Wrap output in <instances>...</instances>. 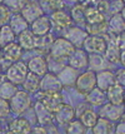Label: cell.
<instances>
[{"instance_id":"26","label":"cell","mask_w":125,"mask_h":134,"mask_svg":"<svg viewBox=\"0 0 125 134\" xmlns=\"http://www.w3.org/2000/svg\"><path fill=\"white\" fill-rule=\"evenodd\" d=\"M88 66L91 71L98 73L100 70H104L106 66V59L104 58L101 54H89L88 59Z\"/></svg>"},{"instance_id":"21","label":"cell","mask_w":125,"mask_h":134,"mask_svg":"<svg viewBox=\"0 0 125 134\" xmlns=\"http://www.w3.org/2000/svg\"><path fill=\"white\" fill-rule=\"evenodd\" d=\"M120 48L118 45V38H111L110 40H106V49H105V57L109 63H118L119 62V57H120Z\"/></svg>"},{"instance_id":"31","label":"cell","mask_w":125,"mask_h":134,"mask_svg":"<svg viewBox=\"0 0 125 134\" xmlns=\"http://www.w3.org/2000/svg\"><path fill=\"white\" fill-rule=\"evenodd\" d=\"M76 118L83 123L86 128H93V127L95 125L96 120L99 119V115H98V113H95V110H93L91 108H89V109L84 110L83 113Z\"/></svg>"},{"instance_id":"12","label":"cell","mask_w":125,"mask_h":134,"mask_svg":"<svg viewBox=\"0 0 125 134\" xmlns=\"http://www.w3.org/2000/svg\"><path fill=\"white\" fill-rule=\"evenodd\" d=\"M69 65L74 68V69H83L88 66V59H89V54L84 52L83 49H74V52L70 54L69 57Z\"/></svg>"},{"instance_id":"2","label":"cell","mask_w":125,"mask_h":134,"mask_svg":"<svg viewBox=\"0 0 125 134\" xmlns=\"http://www.w3.org/2000/svg\"><path fill=\"white\" fill-rule=\"evenodd\" d=\"M10 110L15 114H23L28 110L31 105V98L30 94L25 90H18L13 95V98L9 100Z\"/></svg>"},{"instance_id":"5","label":"cell","mask_w":125,"mask_h":134,"mask_svg":"<svg viewBox=\"0 0 125 134\" xmlns=\"http://www.w3.org/2000/svg\"><path fill=\"white\" fill-rule=\"evenodd\" d=\"M81 48L88 54H103L106 49V40L101 35L90 34L85 38Z\"/></svg>"},{"instance_id":"11","label":"cell","mask_w":125,"mask_h":134,"mask_svg":"<svg viewBox=\"0 0 125 134\" xmlns=\"http://www.w3.org/2000/svg\"><path fill=\"white\" fill-rule=\"evenodd\" d=\"M39 102L51 113L56 110L64 103V98L60 93H41Z\"/></svg>"},{"instance_id":"45","label":"cell","mask_w":125,"mask_h":134,"mask_svg":"<svg viewBox=\"0 0 125 134\" xmlns=\"http://www.w3.org/2000/svg\"><path fill=\"white\" fill-rule=\"evenodd\" d=\"M119 62L121 63V65L125 68V50L120 52V57H119Z\"/></svg>"},{"instance_id":"28","label":"cell","mask_w":125,"mask_h":134,"mask_svg":"<svg viewBox=\"0 0 125 134\" xmlns=\"http://www.w3.org/2000/svg\"><path fill=\"white\" fill-rule=\"evenodd\" d=\"M23 87H24V90L28 92V93L38 92L40 89V76L29 71L26 78H25V80L23 82Z\"/></svg>"},{"instance_id":"54","label":"cell","mask_w":125,"mask_h":134,"mask_svg":"<svg viewBox=\"0 0 125 134\" xmlns=\"http://www.w3.org/2000/svg\"><path fill=\"white\" fill-rule=\"evenodd\" d=\"M0 70H1V64H0Z\"/></svg>"},{"instance_id":"6","label":"cell","mask_w":125,"mask_h":134,"mask_svg":"<svg viewBox=\"0 0 125 134\" xmlns=\"http://www.w3.org/2000/svg\"><path fill=\"white\" fill-rule=\"evenodd\" d=\"M63 88L64 87L54 73H45L43 78H40L39 90H41V93H60Z\"/></svg>"},{"instance_id":"48","label":"cell","mask_w":125,"mask_h":134,"mask_svg":"<svg viewBox=\"0 0 125 134\" xmlns=\"http://www.w3.org/2000/svg\"><path fill=\"white\" fill-rule=\"evenodd\" d=\"M121 122H125V109H124V113H123V115H121Z\"/></svg>"},{"instance_id":"44","label":"cell","mask_w":125,"mask_h":134,"mask_svg":"<svg viewBox=\"0 0 125 134\" xmlns=\"http://www.w3.org/2000/svg\"><path fill=\"white\" fill-rule=\"evenodd\" d=\"M115 134H125V122H120L115 125Z\"/></svg>"},{"instance_id":"42","label":"cell","mask_w":125,"mask_h":134,"mask_svg":"<svg viewBox=\"0 0 125 134\" xmlns=\"http://www.w3.org/2000/svg\"><path fill=\"white\" fill-rule=\"evenodd\" d=\"M118 45H119L120 50H125V31L120 33L118 36Z\"/></svg>"},{"instance_id":"41","label":"cell","mask_w":125,"mask_h":134,"mask_svg":"<svg viewBox=\"0 0 125 134\" xmlns=\"http://www.w3.org/2000/svg\"><path fill=\"white\" fill-rule=\"evenodd\" d=\"M49 8L54 12L61 10L64 8V0H49Z\"/></svg>"},{"instance_id":"4","label":"cell","mask_w":125,"mask_h":134,"mask_svg":"<svg viewBox=\"0 0 125 134\" xmlns=\"http://www.w3.org/2000/svg\"><path fill=\"white\" fill-rule=\"evenodd\" d=\"M75 85V89H76L78 93L83 94V95H86L91 89H94L96 87V76L95 73L91 71V70H88L85 73H81L79 74L76 78V80L74 83Z\"/></svg>"},{"instance_id":"38","label":"cell","mask_w":125,"mask_h":134,"mask_svg":"<svg viewBox=\"0 0 125 134\" xmlns=\"http://www.w3.org/2000/svg\"><path fill=\"white\" fill-rule=\"evenodd\" d=\"M9 19H10V10L4 4H0V26L9 23Z\"/></svg>"},{"instance_id":"18","label":"cell","mask_w":125,"mask_h":134,"mask_svg":"<svg viewBox=\"0 0 125 134\" xmlns=\"http://www.w3.org/2000/svg\"><path fill=\"white\" fill-rule=\"evenodd\" d=\"M34 111H35V117L36 120L40 125H49L54 122V114L50 110H48L44 105L38 100L35 103V107H34Z\"/></svg>"},{"instance_id":"23","label":"cell","mask_w":125,"mask_h":134,"mask_svg":"<svg viewBox=\"0 0 125 134\" xmlns=\"http://www.w3.org/2000/svg\"><path fill=\"white\" fill-rule=\"evenodd\" d=\"M9 26L11 28L14 34L19 35L20 33H23L24 30H26L29 28V23L23 18V15L20 13H16V14H14L9 19Z\"/></svg>"},{"instance_id":"7","label":"cell","mask_w":125,"mask_h":134,"mask_svg":"<svg viewBox=\"0 0 125 134\" xmlns=\"http://www.w3.org/2000/svg\"><path fill=\"white\" fill-rule=\"evenodd\" d=\"M124 107L123 105H115L111 103H106V104H103L100 108V118H104L109 120L110 123H115L119 122L121 119V115L124 113Z\"/></svg>"},{"instance_id":"51","label":"cell","mask_w":125,"mask_h":134,"mask_svg":"<svg viewBox=\"0 0 125 134\" xmlns=\"http://www.w3.org/2000/svg\"><path fill=\"white\" fill-rule=\"evenodd\" d=\"M69 1H76V0H69Z\"/></svg>"},{"instance_id":"22","label":"cell","mask_w":125,"mask_h":134,"mask_svg":"<svg viewBox=\"0 0 125 134\" xmlns=\"http://www.w3.org/2000/svg\"><path fill=\"white\" fill-rule=\"evenodd\" d=\"M124 88H121L118 84H114L105 92L106 95V100H109V103L115 105H123L124 103Z\"/></svg>"},{"instance_id":"24","label":"cell","mask_w":125,"mask_h":134,"mask_svg":"<svg viewBox=\"0 0 125 134\" xmlns=\"http://www.w3.org/2000/svg\"><path fill=\"white\" fill-rule=\"evenodd\" d=\"M85 100H86V103L90 105L101 107L103 104H105L106 95H105V92H103L101 89L95 87L94 89H91L89 93L85 95Z\"/></svg>"},{"instance_id":"17","label":"cell","mask_w":125,"mask_h":134,"mask_svg":"<svg viewBox=\"0 0 125 134\" xmlns=\"http://www.w3.org/2000/svg\"><path fill=\"white\" fill-rule=\"evenodd\" d=\"M31 130V124L26 118L19 117L10 122L8 132L11 134H29Z\"/></svg>"},{"instance_id":"16","label":"cell","mask_w":125,"mask_h":134,"mask_svg":"<svg viewBox=\"0 0 125 134\" xmlns=\"http://www.w3.org/2000/svg\"><path fill=\"white\" fill-rule=\"evenodd\" d=\"M96 76V88L101 89L103 92H106L109 88L115 84V76L114 73L108 69L100 70L95 74Z\"/></svg>"},{"instance_id":"50","label":"cell","mask_w":125,"mask_h":134,"mask_svg":"<svg viewBox=\"0 0 125 134\" xmlns=\"http://www.w3.org/2000/svg\"><path fill=\"white\" fill-rule=\"evenodd\" d=\"M5 134H11V133H9V132H6V133Z\"/></svg>"},{"instance_id":"8","label":"cell","mask_w":125,"mask_h":134,"mask_svg":"<svg viewBox=\"0 0 125 134\" xmlns=\"http://www.w3.org/2000/svg\"><path fill=\"white\" fill-rule=\"evenodd\" d=\"M53 114H54V120H56L61 125H66L68 123H70L72 120H74L76 118L75 117L74 107L68 104V103H63Z\"/></svg>"},{"instance_id":"14","label":"cell","mask_w":125,"mask_h":134,"mask_svg":"<svg viewBox=\"0 0 125 134\" xmlns=\"http://www.w3.org/2000/svg\"><path fill=\"white\" fill-rule=\"evenodd\" d=\"M21 55H23V49L15 41H13V43L1 48V58H4L5 60H9V62H13V63L19 62Z\"/></svg>"},{"instance_id":"49","label":"cell","mask_w":125,"mask_h":134,"mask_svg":"<svg viewBox=\"0 0 125 134\" xmlns=\"http://www.w3.org/2000/svg\"><path fill=\"white\" fill-rule=\"evenodd\" d=\"M123 104H125V90H124V103Z\"/></svg>"},{"instance_id":"55","label":"cell","mask_w":125,"mask_h":134,"mask_svg":"<svg viewBox=\"0 0 125 134\" xmlns=\"http://www.w3.org/2000/svg\"><path fill=\"white\" fill-rule=\"evenodd\" d=\"M123 3H124V4H125V0H123Z\"/></svg>"},{"instance_id":"15","label":"cell","mask_w":125,"mask_h":134,"mask_svg":"<svg viewBox=\"0 0 125 134\" xmlns=\"http://www.w3.org/2000/svg\"><path fill=\"white\" fill-rule=\"evenodd\" d=\"M50 29H51L50 19L48 16H45V15H41V16H39L31 23V30L30 31L35 36H41V35L49 34Z\"/></svg>"},{"instance_id":"53","label":"cell","mask_w":125,"mask_h":134,"mask_svg":"<svg viewBox=\"0 0 125 134\" xmlns=\"http://www.w3.org/2000/svg\"><path fill=\"white\" fill-rule=\"evenodd\" d=\"M1 3H3V0H0V4H1Z\"/></svg>"},{"instance_id":"9","label":"cell","mask_w":125,"mask_h":134,"mask_svg":"<svg viewBox=\"0 0 125 134\" xmlns=\"http://www.w3.org/2000/svg\"><path fill=\"white\" fill-rule=\"evenodd\" d=\"M20 14L23 15V18L28 23L31 24L35 19L44 15V12H43L41 6L38 1H28L24 5V8L20 10Z\"/></svg>"},{"instance_id":"47","label":"cell","mask_w":125,"mask_h":134,"mask_svg":"<svg viewBox=\"0 0 125 134\" xmlns=\"http://www.w3.org/2000/svg\"><path fill=\"white\" fill-rule=\"evenodd\" d=\"M79 1H80V4H81V5H85V4H88V3H90L91 0H79Z\"/></svg>"},{"instance_id":"43","label":"cell","mask_w":125,"mask_h":134,"mask_svg":"<svg viewBox=\"0 0 125 134\" xmlns=\"http://www.w3.org/2000/svg\"><path fill=\"white\" fill-rule=\"evenodd\" d=\"M44 129H45V134H59L56 127H54L53 123H51V124H49V125H45Z\"/></svg>"},{"instance_id":"19","label":"cell","mask_w":125,"mask_h":134,"mask_svg":"<svg viewBox=\"0 0 125 134\" xmlns=\"http://www.w3.org/2000/svg\"><path fill=\"white\" fill-rule=\"evenodd\" d=\"M78 75H79V74H78L76 69L72 68L70 65H66V66H64V68L58 73L56 76H58V79L60 80L63 87H72V85H74Z\"/></svg>"},{"instance_id":"20","label":"cell","mask_w":125,"mask_h":134,"mask_svg":"<svg viewBox=\"0 0 125 134\" xmlns=\"http://www.w3.org/2000/svg\"><path fill=\"white\" fill-rule=\"evenodd\" d=\"M26 66H28L30 73L36 74L39 76H43L45 73H48V63H46V59L43 58V57H34V58H31Z\"/></svg>"},{"instance_id":"40","label":"cell","mask_w":125,"mask_h":134,"mask_svg":"<svg viewBox=\"0 0 125 134\" xmlns=\"http://www.w3.org/2000/svg\"><path fill=\"white\" fill-rule=\"evenodd\" d=\"M114 76H115V84L125 89V69H119L114 74Z\"/></svg>"},{"instance_id":"27","label":"cell","mask_w":125,"mask_h":134,"mask_svg":"<svg viewBox=\"0 0 125 134\" xmlns=\"http://www.w3.org/2000/svg\"><path fill=\"white\" fill-rule=\"evenodd\" d=\"M108 26H109V30L113 34H120V33L125 31V21L123 16H121V14L120 13H114V15L109 20Z\"/></svg>"},{"instance_id":"37","label":"cell","mask_w":125,"mask_h":134,"mask_svg":"<svg viewBox=\"0 0 125 134\" xmlns=\"http://www.w3.org/2000/svg\"><path fill=\"white\" fill-rule=\"evenodd\" d=\"M73 18L76 23H84L85 24V8H84V5H78V6H74L73 8Z\"/></svg>"},{"instance_id":"3","label":"cell","mask_w":125,"mask_h":134,"mask_svg":"<svg viewBox=\"0 0 125 134\" xmlns=\"http://www.w3.org/2000/svg\"><path fill=\"white\" fill-rule=\"evenodd\" d=\"M28 73H29V69L26 64H24L23 62H14L6 70V79L15 85H19V84H23Z\"/></svg>"},{"instance_id":"36","label":"cell","mask_w":125,"mask_h":134,"mask_svg":"<svg viewBox=\"0 0 125 134\" xmlns=\"http://www.w3.org/2000/svg\"><path fill=\"white\" fill-rule=\"evenodd\" d=\"M26 3H28V0H3L1 4H4L9 10L20 13V10L24 8Z\"/></svg>"},{"instance_id":"39","label":"cell","mask_w":125,"mask_h":134,"mask_svg":"<svg viewBox=\"0 0 125 134\" xmlns=\"http://www.w3.org/2000/svg\"><path fill=\"white\" fill-rule=\"evenodd\" d=\"M10 113V105L9 102L0 98V118H5Z\"/></svg>"},{"instance_id":"32","label":"cell","mask_w":125,"mask_h":134,"mask_svg":"<svg viewBox=\"0 0 125 134\" xmlns=\"http://www.w3.org/2000/svg\"><path fill=\"white\" fill-rule=\"evenodd\" d=\"M16 35L14 34V31L11 30V28L5 24L3 26H0V48L5 47L8 44H10L14 41Z\"/></svg>"},{"instance_id":"46","label":"cell","mask_w":125,"mask_h":134,"mask_svg":"<svg viewBox=\"0 0 125 134\" xmlns=\"http://www.w3.org/2000/svg\"><path fill=\"white\" fill-rule=\"evenodd\" d=\"M120 14H121V16H123V19H124V21H125V5H124V8L121 9V12H120Z\"/></svg>"},{"instance_id":"10","label":"cell","mask_w":125,"mask_h":134,"mask_svg":"<svg viewBox=\"0 0 125 134\" xmlns=\"http://www.w3.org/2000/svg\"><path fill=\"white\" fill-rule=\"evenodd\" d=\"M86 30H83L79 26H69L65 30V38L66 40H69L75 48H81L85 38L88 36Z\"/></svg>"},{"instance_id":"13","label":"cell","mask_w":125,"mask_h":134,"mask_svg":"<svg viewBox=\"0 0 125 134\" xmlns=\"http://www.w3.org/2000/svg\"><path fill=\"white\" fill-rule=\"evenodd\" d=\"M49 19H50L51 25H54L58 30H66L69 26H72L73 19L70 18L69 14H66V13L63 12V10L54 12Z\"/></svg>"},{"instance_id":"33","label":"cell","mask_w":125,"mask_h":134,"mask_svg":"<svg viewBox=\"0 0 125 134\" xmlns=\"http://www.w3.org/2000/svg\"><path fill=\"white\" fill-rule=\"evenodd\" d=\"M65 134H88V128L79 119H74L65 125Z\"/></svg>"},{"instance_id":"35","label":"cell","mask_w":125,"mask_h":134,"mask_svg":"<svg viewBox=\"0 0 125 134\" xmlns=\"http://www.w3.org/2000/svg\"><path fill=\"white\" fill-rule=\"evenodd\" d=\"M54 39L51 38V35H41V36H36V41H35V49H50L51 44H53Z\"/></svg>"},{"instance_id":"29","label":"cell","mask_w":125,"mask_h":134,"mask_svg":"<svg viewBox=\"0 0 125 134\" xmlns=\"http://www.w3.org/2000/svg\"><path fill=\"white\" fill-rule=\"evenodd\" d=\"M105 21L104 14L100 13L95 8H86L85 9V24L86 25H94Z\"/></svg>"},{"instance_id":"1","label":"cell","mask_w":125,"mask_h":134,"mask_svg":"<svg viewBox=\"0 0 125 134\" xmlns=\"http://www.w3.org/2000/svg\"><path fill=\"white\" fill-rule=\"evenodd\" d=\"M75 47L69 40H66L65 38H58L53 41L51 47L49 49V54H50L49 57L58 60H65L66 58L70 57Z\"/></svg>"},{"instance_id":"30","label":"cell","mask_w":125,"mask_h":134,"mask_svg":"<svg viewBox=\"0 0 125 134\" xmlns=\"http://www.w3.org/2000/svg\"><path fill=\"white\" fill-rule=\"evenodd\" d=\"M93 134H113L114 133V127L113 124L104 119V118H99L96 120L95 125L91 128Z\"/></svg>"},{"instance_id":"25","label":"cell","mask_w":125,"mask_h":134,"mask_svg":"<svg viewBox=\"0 0 125 134\" xmlns=\"http://www.w3.org/2000/svg\"><path fill=\"white\" fill-rule=\"evenodd\" d=\"M19 36V45L23 50H31V49H35V41H36V36L29 29L24 30L23 33H20L18 35Z\"/></svg>"},{"instance_id":"34","label":"cell","mask_w":125,"mask_h":134,"mask_svg":"<svg viewBox=\"0 0 125 134\" xmlns=\"http://www.w3.org/2000/svg\"><path fill=\"white\" fill-rule=\"evenodd\" d=\"M18 92V87L15 84L10 83L9 80L8 82H4L0 84V98L5 100H9L13 98V95Z\"/></svg>"},{"instance_id":"52","label":"cell","mask_w":125,"mask_h":134,"mask_svg":"<svg viewBox=\"0 0 125 134\" xmlns=\"http://www.w3.org/2000/svg\"><path fill=\"white\" fill-rule=\"evenodd\" d=\"M0 133H1V125H0Z\"/></svg>"}]
</instances>
